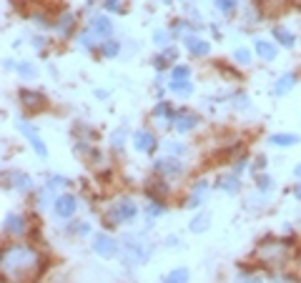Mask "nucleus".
<instances>
[{
	"instance_id": "b1692460",
	"label": "nucleus",
	"mask_w": 301,
	"mask_h": 283,
	"mask_svg": "<svg viewBox=\"0 0 301 283\" xmlns=\"http://www.w3.org/2000/svg\"><path fill=\"white\" fill-rule=\"evenodd\" d=\"M224 188H226V190H231V193H236V190H238V183H236V178H226Z\"/></svg>"
},
{
	"instance_id": "5701e85b",
	"label": "nucleus",
	"mask_w": 301,
	"mask_h": 283,
	"mask_svg": "<svg viewBox=\"0 0 301 283\" xmlns=\"http://www.w3.org/2000/svg\"><path fill=\"white\" fill-rule=\"evenodd\" d=\"M234 58H236L238 63H248V60H251V53H248V50H244V48H238Z\"/></svg>"
},
{
	"instance_id": "0eeeda50",
	"label": "nucleus",
	"mask_w": 301,
	"mask_h": 283,
	"mask_svg": "<svg viewBox=\"0 0 301 283\" xmlns=\"http://www.w3.org/2000/svg\"><path fill=\"white\" fill-rule=\"evenodd\" d=\"M156 170H161L166 176H176V173H181V163L176 158H158L156 160Z\"/></svg>"
},
{
	"instance_id": "cd10ccee",
	"label": "nucleus",
	"mask_w": 301,
	"mask_h": 283,
	"mask_svg": "<svg viewBox=\"0 0 301 283\" xmlns=\"http://www.w3.org/2000/svg\"><path fill=\"white\" fill-rule=\"evenodd\" d=\"M116 50H118V46H116V43H106V53H108V56H113Z\"/></svg>"
},
{
	"instance_id": "412c9836",
	"label": "nucleus",
	"mask_w": 301,
	"mask_h": 283,
	"mask_svg": "<svg viewBox=\"0 0 301 283\" xmlns=\"http://www.w3.org/2000/svg\"><path fill=\"white\" fill-rule=\"evenodd\" d=\"M194 126H196V118H194V116H184L181 123H176L178 130H188V128H194Z\"/></svg>"
},
{
	"instance_id": "4468645a",
	"label": "nucleus",
	"mask_w": 301,
	"mask_h": 283,
	"mask_svg": "<svg viewBox=\"0 0 301 283\" xmlns=\"http://www.w3.org/2000/svg\"><path fill=\"white\" fill-rule=\"evenodd\" d=\"M208 223H211V216H208V213H201V216H196V218L191 220V230H194V233H204V230L208 228Z\"/></svg>"
},
{
	"instance_id": "7c9ffc66",
	"label": "nucleus",
	"mask_w": 301,
	"mask_h": 283,
	"mask_svg": "<svg viewBox=\"0 0 301 283\" xmlns=\"http://www.w3.org/2000/svg\"><path fill=\"white\" fill-rule=\"evenodd\" d=\"M120 138H123V130H118V133H116V138H113V140H116V148H120V143H123Z\"/></svg>"
},
{
	"instance_id": "473e14b6",
	"label": "nucleus",
	"mask_w": 301,
	"mask_h": 283,
	"mask_svg": "<svg viewBox=\"0 0 301 283\" xmlns=\"http://www.w3.org/2000/svg\"><path fill=\"white\" fill-rule=\"evenodd\" d=\"M294 193H296V198H301V186H296V190H294Z\"/></svg>"
},
{
	"instance_id": "20e7f679",
	"label": "nucleus",
	"mask_w": 301,
	"mask_h": 283,
	"mask_svg": "<svg viewBox=\"0 0 301 283\" xmlns=\"http://www.w3.org/2000/svg\"><path fill=\"white\" fill-rule=\"evenodd\" d=\"M18 128H20V133H23V136H26V138L30 140V146L36 148V153L46 158V156H48V150H46V146H43V140L38 138V133H36V130H33V128H30V126H28L26 120H18Z\"/></svg>"
},
{
	"instance_id": "bb28decb",
	"label": "nucleus",
	"mask_w": 301,
	"mask_h": 283,
	"mask_svg": "<svg viewBox=\"0 0 301 283\" xmlns=\"http://www.w3.org/2000/svg\"><path fill=\"white\" fill-rule=\"evenodd\" d=\"M68 26H73V18H70V16H66V18H63V23H60V30H68Z\"/></svg>"
},
{
	"instance_id": "dca6fc26",
	"label": "nucleus",
	"mask_w": 301,
	"mask_h": 283,
	"mask_svg": "<svg viewBox=\"0 0 301 283\" xmlns=\"http://www.w3.org/2000/svg\"><path fill=\"white\" fill-rule=\"evenodd\" d=\"M274 38H276L281 46H286V48H291V46H294V36H291L286 28H274Z\"/></svg>"
},
{
	"instance_id": "f3484780",
	"label": "nucleus",
	"mask_w": 301,
	"mask_h": 283,
	"mask_svg": "<svg viewBox=\"0 0 301 283\" xmlns=\"http://www.w3.org/2000/svg\"><path fill=\"white\" fill-rule=\"evenodd\" d=\"M271 143L274 146H294V143H298V138L291 133H276V136H271Z\"/></svg>"
},
{
	"instance_id": "f704fd0d",
	"label": "nucleus",
	"mask_w": 301,
	"mask_h": 283,
	"mask_svg": "<svg viewBox=\"0 0 301 283\" xmlns=\"http://www.w3.org/2000/svg\"><path fill=\"white\" fill-rule=\"evenodd\" d=\"M291 3H294V6H298V8H301V0H291Z\"/></svg>"
},
{
	"instance_id": "c756f323",
	"label": "nucleus",
	"mask_w": 301,
	"mask_h": 283,
	"mask_svg": "<svg viewBox=\"0 0 301 283\" xmlns=\"http://www.w3.org/2000/svg\"><path fill=\"white\" fill-rule=\"evenodd\" d=\"M258 186H261V188H264V190H266V188H271V186H274V183H271V180H268V178H261V180H258Z\"/></svg>"
},
{
	"instance_id": "6e6552de",
	"label": "nucleus",
	"mask_w": 301,
	"mask_h": 283,
	"mask_svg": "<svg viewBox=\"0 0 301 283\" xmlns=\"http://www.w3.org/2000/svg\"><path fill=\"white\" fill-rule=\"evenodd\" d=\"M186 48H188V53H194V56H206V53L211 50V46H208L206 40L196 38V36L186 38Z\"/></svg>"
},
{
	"instance_id": "393cba45",
	"label": "nucleus",
	"mask_w": 301,
	"mask_h": 283,
	"mask_svg": "<svg viewBox=\"0 0 301 283\" xmlns=\"http://www.w3.org/2000/svg\"><path fill=\"white\" fill-rule=\"evenodd\" d=\"M236 283H261L256 276H238V280Z\"/></svg>"
},
{
	"instance_id": "9d476101",
	"label": "nucleus",
	"mask_w": 301,
	"mask_h": 283,
	"mask_svg": "<svg viewBox=\"0 0 301 283\" xmlns=\"http://www.w3.org/2000/svg\"><path fill=\"white\" fill-rule=\"evenodd\" d=\"M90 30H96L100 38H108V36H110V20L103 18V16H98V18L90 20Z\"/></svg>"
},
{
	"instance_id": "423d86ee",
	"label": "nucleus",
	"mask_w": 301,
	"mask_h": 283,
	"mask_svg": "<svg viewBox=\"0 0 301 283\" xmlns=\"http://www.w3.org/2000/svg\"><path fill=\"white\" fill-rule=\"evenodd\" d=\"M56 213H58L60 218H70V216L76 213V198H73V196H60V198L56 200Z\"/></svg>"
},
{
	"instance_id": "2f4dec72",
	"label": "nucleus",
	"mask_w": 301,
	"mask_h": 283,
	"mask_svg": "<svg viewBox=\"0 0 301 283\" xmlns=\"http://www.w3.org/2000/svg\"><path fill=\"white\" fill-rule=\"evenodd\" d=\"M106 8H108V10H118V3H116V0H108Z\"/></svg>"
},
{
	"instance_id": "ddd939ff",
	"label": "nucleus",
	"mask_w": 301,
	"mask_h": 283,
	"mask_svg": "<svg viewBox=\"0 0 301 283\" xmlns=\"http://www.w3.org/2000/svg\"><path fill=\"white\" fill-rule=\"evenodd\" d=\"M256 53L264 58V60H274L276 58V48L266 40H256Z\"/></svg>"
},
{
	"instance_id": "aec40b11",
	"label": "nucleus",
	"mask_w": 301,
	"mask_h": 283,
	"mask_svg": "<svg viewBox=\"0 0 301 283\" xmlns=\"http://www.w3.org/2000/svg\"><path fill=\"white\" fill-rule=\"evenodd\" d=\"M188 76H191V70H188L186 66H176L174 73H171V80H186Z\"/></svg>"
},
{
	"instance_id": "a211bd4d",
	"label": "nucleus",
	"mask_w": 301,
	"mask_h": 283,
	"mask_svg": "<svg viewBox=\"0 0 301 283\" xmlns=\"http://www.w3.org/2000/svg\"><path fill=\"white\" fill-rule=\"evenodd\" d=\"M166 283H188V270H186V268H176V270H171L168 278H166Z\"/></svg>"
},
{
	"instance_id": "c85d7f7f",
	"label": "nucleus",
	"mask_w": 301,
	"mask_h": 283,
	"mask_svg": "<svg viewBox=\"0 0 301 283\" xmlns=\"http://www.w3.org/2000/svg\"><path fill=\"white\" fill-rule=\"evenodd\" d=\"M20 73H23V76H36V70H33L30 66H20Z\"/></svg>"
},
{
	"instance_id": "f8f14e48",
	"label": "nucleus",
	"mask_w": 301,
	"mask_h": 283,
	"mask_svg": "<svg viewBox=\"0 0 301 283\" xmlns=\"http://www.w3.org/2000/svg\"><path fill=\"white\" fill-rule=\"evenodd\" d=\"M6 230H8L10 236H20V233L26 230L23 218H20V216H8V218H6Z\"/></svg>"
},
{
	"instance_id": "f03ea898",
	"label": "nucleus",
	"mask_w": 301,
	"mask_h": 283,
	"mask_svg": "<svg viewBox=\"0 0 301 283\" xmlns=\"http://www.w3.org/2000/svg\"><path fill=\"white\" fill-rule=\"evenodd\" d=\"M258 260L268 263V266H284L286 258H288V246L281 243V240H264L256 250Z\"/></svg>"
},
{
	"instance_id": "7ed1b4c3",
	"label": "nucleus",
	"mask_w": 301,
	"mask_h": 283,
	"mask_svg": "<svg viewBox=\"0 0 301 283\" xmlns=\"http://www.w3.org/2000/svg\"><path fill=\"white\" fill-rule=\"evenodd\" d=\"M136 203L130 200V198H120V200H116L113 206H110V210H108V220H113V223H126V220H130L133 216H136Z\"/></svg>"
},
{
	"instance_id": "1a4fd4ad",
	"label": "nucleus",
	"mask_w": 301,
	"mask_h": 283,
	"mask_svg": "<svg viewBox=\"0 0 301 283\" xmlns=\"http://www.w3.org/2000/svg\"><path fill=\"white\" fill-rule=\"evenodd\" d=\"M20 98H23V106L26 108H30V110H40L46 103H43V96H38V93H30V90H23L20 93Z\"/></svg>"
},
{
	"instance_id": "72a5a7b5",
	"label": "nucleus",
	"mask_w": 301,
	"mask_h": 283,
	"mask_svg": "<svg viewBox=\"0 0 301 283\" xmlns=\"http://www.w3.org/2000/svg\"><path fill=\"white\" fill-rule=\"evenodd\" d=\"M296 176H298V178H301V166H296Z\"/></svg>"
},
{
	"instance_id": "a878e982",
	"label": "nucleus",
	"mask_w": 301,
	"mask_h": 283,
	"mask_svg": "<svg viewBox=\"0 0 301 283\" xmlns=\"http://www.w3.org/2000/svg\"><path fill=\"white\" fill-rule=\"evenodd\" d=\"M156 43H161V46L168 43V33H166V30H158V33H156Z\"/></svg>"
},
{
	"instance_id": "4be33fe9",
	"label": "nucleus",
	"mask_w": 301,
	"mask_h": 283,
	"mask_svg": "<svg viewBox=\"0 0 301 283\" xmlns=\"http://www.w3.org/2000/svg\"><path fill=\"white\" fill-rule=\"evenodd\" d=\"M216 6H218V10H224V13H234L236 0H216Z\"/></svg>"
},
{
	"instance_id": "f257e3e1",
	"label": "nucleus",
	"mask_w": 301,
	"mask_h": 283,
	"mask_svg": "<svg viewBox=\"0 0 301 283\" xmlns=\"http://www.w3.org/2000/svg\"><path fill=\"white\" fill-rule=\"evenodd\" d=\"M0 268H3V278H6V280L30 283V280L40 273L43 260H40L38 250L30 248V246H10V248L3 250Z\"/></svg>"
},
{
	"instance_id": "39448f33",
	"label": "nucleus",
	"mask_w": 301,
	"mask_h": 283,
	"mask_svg": "<svg viewBox=\"0 0 301 283\" xmlns=\"http://www.w3.org/2000/svg\"><path fill=\"white\" fill-rule=\"evenodd\" d=\"M93 248H96V253H100L103 258H110V256H116V250H118L116 240H113V238H108V236H96Z\"/></svg>"
},
{
	"instance_id": "2eb2a0df",
	"label": "nucleus",
	"mask_w": 301,
	"mask_h": 283,
	"mask_svg": "<svg viewBox=\"0 0 301 283\" xmlns=\"http://www.w3.org/2000/svg\"><path fill=\"white\" fill-rule=\"evenodd\" d=\"M294 83H296V78H294L291 73H286V76H281V78H278V83H276V88H274V90H276L278 96H284L288 88H294Z\"/></svg>"
},
{
	"instance_id": "9b49d317",
	"label": "nucleus",
	"mask_w": 301,
	"mask_h": 283,
	"mask_svg": "<svg viewBox=\"0 0 301 283\" xmlns=\"http://www.w3.org/2000/svg\"><path fill=\"white\" fill-rule=\"evenodd\" d=\"M156 146V140H154V136H150L148 130H138L136 133V148L138 150H150Z\"/></svg>"
},
{
	"instance_id": "6ab92c4d",
	"label": "nucleus",
	"mask_w": 301,
	"mask_h": 283,
	"mask_svg": "<svg viewBox=\"0 0 301 283\" xmlns=\"http://www.w3.org/2000/svg\"><path fill=\"white\" fill-rule=\"evenodd\" d=\"M171 90L181 93V96H188L191 93V83L188 80H171Z\"/></svg>"
}]
</instances>
